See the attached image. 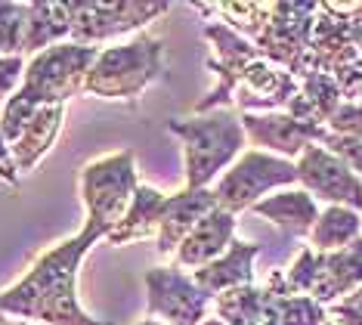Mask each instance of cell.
<instances>
[{"label":"cell","mask_w":362,"mask_h":325,"mask_svg":"<svg viewBox=\"0 0 362 325\" xmlns=\"http://www.w3.org/2000/svg\"><path fill=\"white\" fill-rule=\"evenodd\" d=\"M109 236L100 223L84 220L78 236L40 251L25 276L0 291V316H19L37 325H112L93 319L78 301V273L96 241Z\"/></svg>","instance_id":"cell-1"},{"label":"cell","mask_w":362,"mask_h":325,"mask_svg":"<svg viewBox=\"0 0 362 325\" xmlns=\"http://www.w3.org/2000/svg\"><path fill=\"white\" fill-rule=\"evenodd\" d=\"M96 56H100V47H81L71 40L31 56L19 90L6 99L0 112V137L13 146L40 108L65 106L69 96L84 93V81Z\"/></svg>","instance_id":"cell-2"},{"label":"cell","mask_w":362,"mask_h":325,"mask_svg":"<svg viewBox=\"0 0 362 325\" xmlns=\"http://www.w3.org/2000/svg\"><path fill=\"white\" fill-rule=\"evenodd\" d=\"M168 133L183 143V171L186 189H211L220 171H229L245 149L242 115L233 108H214L192 118L168 121Z\"/></svg>","instance_id":"cell-3"},{"label":"cell","mask_w":362,"mask_h":325,"mask_svg":"<svg viewBox=\"0 0 362 325\" xmlns=\"http://www.w3.org/2000/svg\"><path fill=\"white\" fill-rule=\"evenodd\" d=\"M161 69L164 44L158 38H136L121 47H103L84 81V93L136 103L139 93L161 78Z\"/></svg>","instance_id":"cell-4"},{"label":"cell","mask_w":362,"mask_h":325,"mask_svg":"<svg viewBox=\"0 0 362 325\" xmlns=\"http://www.w3.org/2000/svg\"><path fill=\"white\" fill-rule=\"evenodd\" d=\"M136 189H139L136 158L130 149L100 155L81 168L78 193L87 207V220L100 223L103 229H112L115 223L127 214Z\"/></svg>","instance_id":"cell-5"},{"label":"cell","mask_w":362,"mask_h":325,"mask_svg":"<svg viewBox=\"0 0 362 325\" xmlns=\"http://www.w3.org/2000/svg\"><path fill=\"white\" fill-rule=\"evenodd\" d=\"M291 183H298V164L288 161V158L251 149V152L238 155L226 173H220V180L214 183L211 193L217 198V207L238 214V211H251L257 202H263V195L269 189L291 186Z\"/></svg>","instance_id":"cell-6"},{"label":"cell","mask_w":362,"mask_h":325,"mask_svg":"<svg viewBox=\"0 0 362 325\" xmlns=\"http://www.w3.org/2000/svg\"><path fill=\"white\" fill-rule=\"evenodd\" d=\"M71 44L96 47L103 40H112L124 31H134L139 25L158 19L170 10V4H136V0H71Z\"/></svg>","instance_id":"cell-7"},{"label":"cell","mask_w":362,"mask_h":325,"mask_svg":"<svg viewBox=\"0 0 362 325\" xmlns=\"http://www.w3.org/2000/svg\"><path fill=\"white\" fill-rule=\"evenodd\" d=\"M211 297L180 266L146 270V310L149 319L161 316L168 325H202L208 319Z\"/></svg>","instance_id":"cell-8"},{"label":"cell","mask_w":362,"mask_h":325,"mask_svg":"<svg viewBox=\"0 0 362 325\" xmlns=\"http://www.w3.org/2000/svg\"><path fill=\"white\" fill-rule=\"evenodd\" d=\"M294 164H298V183L303 193L325 205H341L356 214L362 211V177H356L325 146H310Z\"/></svg>","instance_id":"cell-9"},{"label":"cell","mask_w":362,"mask_h":325,"mask_svg":"<svg viewBox=\"0 0 362 325\" xmlns=\"http://www.w3.org/2000/svg\"><path fill=\"white\" fill-rule=\"evenodd\" d=\"M242 127L245 137L251 139V146H257L260 152L288 158V161L300 158L310 146H319L328 130V127H316V124H303L291 118L288 112H267V115L242 112Z\"/></svg>","instance_id":"cell-10"},{"label":"cell","mask_w":362,"mask_h":325,"mask_svg":"<svg viewBox=\"0 0 362 325\" xmlns=\"http://www.w3.org/2000/svg\"><path fill=\"white\" fill-rule=\"evenodd\" d=\"M298 87H300V81L291 72H285L282 65H273L260 56L257 62H251L245 69L233 103L242 112L267 115V112H276V108H288V103L298 93Z\"/></svg>","instance_id":"cell-11"},{"label":"cell","mask_w":362,"mask_h":325,"mask_svg":"<svg viewBox=\"0 0 362 325\" xmlns=\"http://www.w3.org/2000/svg\"><path fill=\"white\" fill-rule=\"evenodd\" d=\"M217 207L211 189H180V193L168 195L158 223V236H155V248L161 257H174L177 248L186 241V236L199 227L202 217H208Z\"/></svg>","instance_id":"cell-12"},{"label":"cell","mask_w":362,"mask_h":325,"mask_svg":"<svg viewBox=\"0 0 362 325\" xmlns=\"http://www.w3.org/2000/svg\"><path fill=\"white\" fill-rule=\"evenodd\" d=\"M235 241V214L214 207L208 217H202L199 227L186 236V241L177 248L174 266L180 270H204L217 257L229 251V245Z\"/></svg>","instance_id":"cell-13"},{"label":"cell","mask_w":362,"mask_h":325,"mask_svg":"<svg viewBox=\"0 0 362 325\" xmlns=\"http://www.w3.org/2000/svg\"><path fill=\"white\" fill-rule=\"evenodd\" d=\"M260 254V245L254 241H233L223 257H217L204 270H195V285H199L208 297H217L223 291L254 285V257Z\"/></svg>","instance_id":"cell-14"},{"label":"cell","mask_w":362,"mask_h":325,"mask_svg":"<svg viewBox=\"0 0 362 325\" xmlns=\"http://www.w3.org/2000/svg\"><path fill=\"white\" fill-rule=\"evenodd\" d=\"M257 217L263 220L276 223L282 232L294 239H307L313 227L319 220V205L316 198L303 189H285V193H276V195H267L263 202H257L251 207Z\"/></svg>","instance_id":"cell-15"},{"label":"cell","mask_w":362,"mask_h":325,"mask_svg":"<svg viewBox=\"0 0 362 325\" xmlns=\"http://www.w3.org/2000/svg\"><path fill=\"white\" fill-rule=\"evenodd\" d=\"M164 202H168V195L158 193L155 186H143L139 183L134 202H130L127 214L121 217L118 223L109 229V236L103 241L105 245H134V241H146L152 236H158V223H161V211H164Z\"/></svg>","instance_id":"cell-16"},{"label":"cell","mask_w":362,"mask_h":325,"mask_svg":"<svg viewBox=\"0 0 362 325\" xmlns=\"http://www.w3.org/2000/svg\"><path fill=\"white\" fill-rule=\"evenodd\" d=\"M71 40V10L69 4H28L22 53L37 56L50 47Z\"/></svg>","instance_id":"cell-17"},{"label":"cell","mask_w":362,"mask_h":325,"mask_svg":"<svg viewBox=\"0 0 362 325\" xmlns=\"http://www.w3.org/2000/svg\"><path fill=\"white\" fill-rule=\"evenodd\" d=\"M62 121H65V106H47L28 121V127L22 130V137L13 143V158H16L19 173L35 171L37 164L44 161V155L50 152L56 137H59Z\"/></svg>","instance_id":"cell-18"},{"label":"cell","mask_w":362,"mask_h":325,"mask_svg":"<svg viewBox=\"0 0 362 325\" xmlns=\"http://www.w3.org/2000/svg\"><path fill=\"white\" fill-rule=\"evenodd\" d=\"M356 239H362V217L341 205H328L325 211H319L316 227L307 236L310 248L319 254L341 251V248L353 245Z\"/></svg>","instance_id":"cell-19"},{"label":"cell","mask_w":362,"mask_h":325,"mask_svg":"<svg viewBox=\"0 0 362 325\" xmlns=\"http://www.w3.org/2000/svg\"><path fill=\"white\" fill-rule=\"evenodd\" d=\"M214 313L223 325H267L269 322V304L267 291L242 285L214 297Z\"/></svg>","instance_id":"cell-20"},{"label":"cell","mask_w":362,"mask_h":325,"mask_svg":"<svg viewBox=\"0 0 362 325\" xmlns=\"http://www.w3.org/2000/svg\"><path fill=\"white\" fill-rule=\"evenodd\" d=\"M269 322L273 325H322L328 322V310L307 295H269Z\"/></svg>","instance_id":"cell-21"},{"label":"cell","mask_w":362,"mask_h":325,"mask_svg":"<svg viewBox=\"0 0 362 325\" xmlns=\"http://www.w3.org/2000/svg\"><path fill=\"white\" fill-rule=\"evenodd\" d=\"M217 13L226 19L229 28L254 44L273 16V4H217Z\"/></svg>","instance_id":"cell-22"},{"label":"cell","mask_w":362,"mask_h":325,"mask_svg":"<svg viewBox=\"0 0 362 325\" xmlns=\"http://www.w3.org/2000/svg\"><path fill=\"white\" fill-rule=\"evenodd\" d=\"M28 4H4L0 0V56H22Z\"/></svg>","instance_id":"cell-23"},{"label":"cell","mask_w":362,"mask_h":325,"mask_svg":"<svg viewBox=\"0 0 362 325\" xmlns=\"http://www.w3.org/2000/svg\"><path fill=\"white\" fill-rule=\"evenodd\" d=\"M319 146H325L332 155L341 158L347 168L356 173V177H362V139H350V137H337V133L325 130V139Z\"/></svg>","instance_id":"cell-24"},{"label":"cell","mask_w":362,"mask_h":325,"mask_svg":"<svg viewBox=\"0 0 362 325\" xmlns=\"http://www.w3.org/2000/svg\"><path fill=\"white\" fill-rule=\"evenodd\" d=\"M25 78V62L22 56H0V106H6Z\"/></svg>","instance_id":"cell-25"},{"label":"cell","mask_w":362,"mask_h":325,"mask_svg":"<svg viewBox=\"0 0 362 325\" xmlns=\"http://www.w3.org/2000/svg\"><path fill=\"white\" fill-rule=\"evenodd\" d=\"M0 180L13 189H19V183H22V173L16 168V158H13V146L4 137H0Z\"/></svg>","instance_id":"cell-26"},{"label":"cell","mask_w":362,"mask_h":325,"mask_svg":"<svg viewBox=\"0 0 362 325\" xmlns=\"http://www.w3.org/2000/svg\"><path fill=\"white\" fill-rule=\"evenodd\" d=\"M0 325H37V322H25V319H6V316H0Z\"/></svg>","instance_id":"cell-27"},{"label":"cell","mask_w":362,"mask_h":325,"mask_svg":"<svg viewBox=\"0 0 362 325\" xmlns=\"http://www.w3.org/2000/svg\"><path fill=\"white\" fill-rule=\"evenodd\" d=\"M136 325H168V322H158V319H139Z\"/></svg>","instance_id":"cell-28"},{"label":"cell","mask_w":362,"mask_h":325,"mask_svg":"<svg viewBox=\"0 0 362 325\" xmlns=\"http://www.w3.org/2000/svg\"><path fill=\"white\" fill-rule=\"evenodd\" d=\"M322 325H334V322H332V319H328V322H322Z\"/></svg>","instance_id":"cell-29"}]
</instances>
